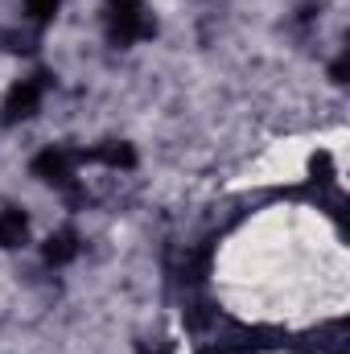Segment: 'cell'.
<instances>
[{
  "mask_svg": "<svg viewBox=\"0 0 350 354\" xmlns=\"http://www.w3.org/2000/svg\"><path fill=\"white\" fill-rule=\"evenodd\" d=\"M103 17H107V37L116 46H132V41H145V37L157 33L145 0H107Z\"/></svg>",
  "mask_w": 350,
  "mask_h": 354,
  "instance_id": "cell-1",
  "label": "cell"
},
{
  "mask_svg": "<svg viewBox=\"0 0 350 354\" xmlns=\"http://www.w3.org/2000/svg\"><path fill=\"white\" fill-rule=\"evenodd\" d=\"M107 165V169H136V149L124 145V140H103L95 149H83L79 153V165Z\"/></svg>",
  "mask_w": 350,
  "mask_h": 354,
  "instance_id": "cell-4",
  "label": "cell"
},
{
  "mask_svg": "<svg viewBox=\"0 0 350 354\" xmlns=\"http://www.w3.org/2000/svg\"><path fill=\"white\" fill-rule=\"evenodd\" d=\"M75 256H79V231H71V227L54 231V235L46 239V248H42V260L50 268H66Z\"/></svg>",
  "mask_w": 350,
  "mask_h": 354,
  "instance_id": "cell-5",
  "label": "cell"
},
{
  "mask_svg": "<svg viewBox=\"0 0 350 354\" xmlns=\"http://www.w3.org/2000/svg\"><path fill=\"white\" fill-rule=\"evenodd\" d=\"M29 243V218L17 206L0 210V248H25Z\"/></svg>",
  "mask_w": 350,
  "mask_h": 354,
  "instance_id": "cell-6",
  "label": "cell"
},
{
  "mask_svg": "<svg viewBox=\"0 0 350 354\" xmlns=\"http://www.w3.org/2000/svg\"><path fill=\"white\" fill-rule=\"evenodd\" d=\"M75 169H79V153L62 149V145H50L46 153L33 157V177H42L46 185H58V189H75Z\"/></svg>",
  "mask_w": 350,
  "mask_h": 354,
  "instance_id": "cell-3",
  "label": "cell"
},
{
  "mask_svg": "<svg viewBox=\"0 0 350 354\" xmlns=\"http://www.w3.org/2000/svg\"><path fill=\"white\" fill-rule=\"evenodd\" d=\"M46 87H50V75H46V71H37V75H29V79L12 83L8 95H4V107H0V111H4V124H21V120L37 115Z\"/></svg>",
  "mask_w": 350,
  "mask_h": 354,
  "instance_id": "cell-2",
  "label": "cell"
},
{
  "mask_svg": "<svg viewBox=\"0 0 350 354\" xmlns=\"http://www.w3.org/2000/svg\"><path fill=\"white\" fill-rule=\"evenodd\" d=\"M58 8H62V0H25V17L33 25H50L58 17Z\"/></svg>",
  "mask_w": 350,
  "mask_h": 354,
  "instance_id": "cell-7",
  "label": "cell"
},
{
  "mask_svg": "<svg viewBox=\"0 0 350 354\" xmlns=\"http://www.w3.org/2000/svg\"><path fill=\"white\" fill-rule=\"evenodd\" d=\"M330 75H334V83H347V62H342V58H338V62H334V71H330Z\"/></svg>",
  "mask_w": 350,
  "mask_h": 354,
  "instance_id": "cell-9",
  "label": "cell"
},
{
  "mask_svg": "<svg viewBox=\"0 0 350 354\" xmlns=\"http://www.w3.org/2000/svg\"><path fill=\"white\" fill-rule=\"evenodd\" d=\"M0 41H4V50H12V54H33V46H37L29 33H17V29L0 33Z\"/></svg>",
  "mask_w": 350,
  "mask_h": 354,
  "instance_id": "cell-8",
  "label": "cell"
}]
</instances>
